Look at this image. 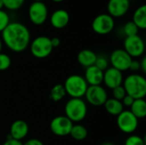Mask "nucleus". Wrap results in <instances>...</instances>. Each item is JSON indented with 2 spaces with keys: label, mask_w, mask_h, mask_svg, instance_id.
<instances>
[{
  "label": "nucleus",
  "mask_w": 146,
  "mask_h": 145,
  "mask_svg": "<svg viewBox=\"0 0 146 145\" xmlns=\"http://www.w3.org/2000/svg\"><path fill=\"white\" fill-rule=\"evenodd\" d=\"M109 61L112 68L124 72L129 69L133 58L123 49H116L111 53Z\"/></svg>",
  "instance_id": "obj_11"
},
{
  "label": "nucleus",
  "mask_w": 146,
  "mask_h": 145,
  "mask_svg": "<svg viewBox=\"0 0 146 145\" xmlns=\"http://www.w3.org/2000/svg\"><path fill=\"white\" fill-rule=\"evenodd\" d=\"M123 32L126 35V37H131V36H134V35H138L139 32V28L138 26L131 21H127L124 26H123Z\"/></svg>",
  "instance_id": "obj_24"
},
{
  "label": "nucleus",
  "mask_w": 146,
  "mask_h": 145,
  "mask_svg": "<svg viewBox=\"0 0 146 145\" xmlns=\"http://www.w3.org/2000/svg\"><path fill=\"white\" fill-rule=\"evenodd\" d=\"M51 1H53V2H55V3H61V2H62V1H64V0H51Z\"/></svg>",
  "instance_id": "obj_40"
},
{
  "label": "nucleus",
  "mask_w": 146,
  "mask_h": 145,
  "mask_svg": "<svg viewBox=\"0 0 146 145\" xmlns=\"http://www.w3.org/2000/svg\"><path fill=\"white\" fill-rule=\"evenodd\" d=\"M11 65V58L9 55L1 52L0 53V71L7 70Z\"/></svg>",
  "instance_id": "obj_27"
},
{
  "label": "nucleus",
  "mask_w": 146,
  "mask_h": 145,
  "mask_svg": "<svg viewBox=\"0 0 146 145\" xmlns=\"http://www.w3.org/2000/svg\"><path fill=\"white\" fill-rule=\"evenodd\" d=\"M109 64H110V61L105 56H103V55L97 56V59H96L94 65L97 68H98L100 70L104 72L109 68Z\"/></svg>",
  "instance_id": "obj_26"
},
{
  "label": "nucleus",
  "mask_w": 146,
  "mask_h": 145,
  "mask_svg": "<svg viewBox=\"0 0 146 145\" xmlns=\"http://www.w3.org/2000/svg\"><path fill=\"white\" fill-rule=\"evenodd\" d=\"M105 110L111 115L114 116H117L119 115L123 110H124V107L121 103V101L116 100L115 98H108L105 102V103L104 104Z\"/></svg>",
  "instance_id": "obj_21"
},
{
  "label": "nucleus",
  "mask_w": 146,
  "mask_h": 145,
  "mask_svg": "<svg viewBox=\"0 0 146 145\" xmlns=\"http://www.w3.org/2000/svg\"><path fill=\"white\" fill-rule=\"evenodd\" d=\"M69 135L74 140L82 141V140H85L87 138L88 132H87V129L83 125L76 124V125H73Z\"/></svg>",
  "instance_id": "obj_22"
},
{
  "label": "nucleus",
  "mask_w": 146,
  "mask_h": 145,
  "mask_svg": "<svg viewBox=\"0 0 146 145\" xmlns=\"http://www.w3.org/2000/svg\"><path fill=\"white\" fill-rule=\"evenodd\" d=\"M30 50L32 55L36 58L43 59L48 57L53 50L50 38L46 36L35 38L30 44Z\"/></svg>",
  "instance_id": "obj_5"
},
{
  "label": "nucleus",
  "mask_w": 146,
  "mask_h": 145,
  "mask_svg": "<svg viewBox=\"0 0 146 145\" xmlns=\"http://www.w3.org/2000/svg\"><path fill=\"white\" fill-rule=\"evenodd\" d=\"M140 63V69L144 72V73H146V57L144 56L142 58V60L139 62Z\"/></svg>",
  "instance_id": "obj_36"
},
{
  "label": "nucleus",
  "mask_w": 146,
  "mask_h": 145,
  "mask_svg": "<svg viewBox=\"0 0 146 145\" xmlns=\"http://www.w3.org/2000/svg\"><path fill=\"white\" fill-rule=\"evenodd\" d=\"M116 124L122 132L126 134H132L138 128L139 120L130 110H123L119 115H117Z\"/></svg>",
  "instance_id": "obj_8"
},
{
  "label": "nucleus",
  "mask_w": 146,
  "mask_h": 145,
  "mask_svg": "<svg viewBox=\"0 0 146 145\" xmlns=\"http://www.w3.org/2000/svg\"><path fill=\"white\" fill-rule=\"evenodd\" d=\"M23 145H44L42 141L37 138H30L27 141H26Z\"/></svg>",
  "instance_id": "obj_33"
},
{
  "label": "nucleus",
  "mask_w": 146,
  "mask_h": 145,
  "mask_svg": "<svg viewBox=\"0 0 146 145\" xmlns=\"http://www.w3.org/2000/svg\"><path fill=\"white\" fill-rule=\"evenodd\" d=\"M50 43H51V45H52V47H53V49H54V48H56V47H58V46L60 45L61 40H60L59 38L54 37V38H50Z\"/></svg>",
  "instance_id": "obj_35"
},
{
  "label": "nucleus",
  "mask_w": 146,
  "mask_h": 145,
  "mask_svg": "<svg viewBox=\"0 0 146 145\" xmlns=\"http://www.w3.org/2000/svg\"><path fill=\"white\" fill-rule=\"evenodd\" d=\"M33 2H43L44 0H33Z\"/></svg>",
  "instance_id": "obj_41"
},
{
  "label": "nucleus",
  "mask_w": 146,
  "mask_h": 145,
  "mask_svg": "<svg viewBox=\"0 0 146 145\" xmlns=\"http://www.w3.org/2000/svg\"><path fill=\"white\" fill-rule=\"evenodd\" d=\"M28 17L30 21L40 26L44 24L48 18V8L44 2H33L28 8Z\"/></svg>",
  "instance_id": "obj_9"
},
{
  "label": "nucleus",
  "mask_w": 146,
  "mask_h": 145,
  "mask_svg": "<svg viewBox=\"0 0 146 145\" xmlns=\"http://www.w3.org/2000/svg\"><path fill=\"white\" fill-rule=\"evenodd\" d=\"M73 125L74 123L65 115H59L51 120L50 128L53 134L59 137H64L69 135Z\"/></svg>",
  "instance_id": "obj_12"
},
{
  "label": "nucleus",
  "mask_w": 146,
  "mask_h": 145,
  "mask_svg": "<svg viewBox=\"0 0 146 145\" xmlns=\"http://www.w3.org/2000/svg\"><path fill=\"white\" fill-rule=\"evenodd\" d=\"M97 54L89 49H84L80 50L77 55L78 62L84 68H88L95 64L97 59Z\"/></svg>",
  "instance_id": "obj_18"
},
{
  "label": "nucleus",
  "mask_w": 146,
  "mask_h": 145,
  "mask_svg": "<svg viewBox=\"0 0 146 145\" xmlns=\"http://www.w3.org/2000/svg\"><path fill=\"white\" fill-rule=\"evenodd\" d=\"M127 95L133 99L145 98L146 96V79L138 73L128 75L122 83Z\"/></svg>",
  "instance_id": "obj_2"
},
{
  "label": "nucleus",
  "mask_w": 146,
  "mask_h": 145,
  "mask_svg": "<svg viewBox=\"0 0 146 145\" xmlns=\"http://www.w3.org/2000/svg\"><path fill=\"white\" fill-rule=\"evenodd\" d=\"M123 75L122 72L110 67L108 68L104 72V79L103 83L109 88L113 90L114 88L121 85L123 83Z\"/></svg>",
  "instance_id": "obj_13"
},
{
  "label": "nucleus",
  "mask_w": 146,
  "mask_h": 145,
  "mask_svg": "<svg viewBox=\"0 0 146 145\" xmlns=\"http://www.w3.org/2000/svg\"><path fill=\"white\" fill-rule=\"evenodd\" d=\"M1 33L3 44L14 52H22L30 44V31L21 22H10Z\"/></svg>",
  "instance_id": "obj_1"
},
{
  "label": "nucleus",
  "mask_w": 146,
  "mask_h": 145,
  "mask_svg": "<svg viewBox=\"0 0 146 145\" xmlns=\"http://www.w3.org/2000/svg\"><path fill=\"white\" fill-rule=\"evenodd\" d=\"M102 145H115V144H112V143L107 142V143H104V144H103Z\"/></svg>",
  "instance_id": "obj_39"
},
{
  "label": "nucleus",
  "mask_w": 146,
  "mask_h": 145,
  "mask_svg": "<svg viewBox=\"0 0 146 145\" xmlns=\"http://www.w3.org/2000/svg\"><path fill=\"white\" fill-rule=\"evenodd\" d=\"M115 27V20L109 14H100L97 15L92 22V28L94 32L99 35L110 33Z\"/></svg>",
  "instance_id": "obj_7"
},
{
  "label": "nucleus",
  "mask_w": 146,
  "mask_h": 145,
  "mask_svg": "<svg viewBox=\"0 0 146 145\" xmlns=\"http://www.w3.org/2000/svg\"><path fill=\"white\" fill-rule=\"evenodd\" d=\"M70 16L67 10L63 9H59L55 10L50 18L51 26L56 29H62L66 27L69 22Z\"/></svg>",
  "instance_id": "obj_16"
},
{
  "label": "nucleus",
  "mask_w": 146,
  "mask_h": 145,
  "mask_svg": "<svg viewBox=\"0 0 146 145\" xmlns=\"http://www.w3.org/2000/svg\"><path fill=\"white\" fill-rule=\"evenodd\" d=\"M133 101H134V99L132 97H130L129 95H126L121 102L123 107H129L130 108L131 105L133 104Z\"/></svg>",
  "instance_id": "obj_31"
},
{
  "label": "nucleus",
  "mask_w": 146,
  "mask_h": 145,
  "mask_svg": "<svg viewBox=\"0 0 146 145\" xmlns=\"http://www.w3.org/2000/svg\"><path fill=\"white\" fill-rule=\"evenodd\" d=\"M3 7L9 10H17L25 3V0H2Z\"/></svg>",
  "instance_id": "obj_25"
},
{
  "label": "nucleus",
  "mask_w": 146,
  "mask_h": 145,
  "mask_svg": "<svg viewBox=\"0 0 146 145\" xmlns=\"http://www.w3.org/2000/svg\"><path fill=\"white\" fill-rule=\"evenodd\" d=\"M130 8L129 0H109L107 9L108 14L113 18H119L125 15Z\"/></svg>",
  "instance_id": "obj_14"
},
{
  "label": "nucleus",
  "mask_w": 146,
  "mask_h": 145,
  "mask_svg": "<svg viewBox=\"0 0 146 145\" xmlns=\"http://www.w3.org/2000/svg\"><path fill=\"white\" fill-rule=\"evenodd\" d=\"M29 126L27 123L22 120H17L11 124L9 129V137L13 139L21 141L28 134Z\"/></svg>",
  "instance_id": "obj_15"
},
{
  "label": "nucleus",
  "mask_w": 146,
  "mask_h": 145,
  "mask_svg": "<svg viewBox=\"0 0 146 145\" xmlns=\"http://www.w3.org/2000/svg\"><path fill=\"white\" fill-rule=\"evenodd\" d=\"M125 145H146L145 141L143 138L138 135H131L129 136L126 141Z\"/></svg>",
  "instance_id": "obj_28"
},
{
  "label": "nucleus",
  "mask_w": 146,
  "mask_h": 145,
  "mask_svg": "<svg viewBox=\"0 0 146 145\" xmlns=\"http://www.w3.org/2000/svg\"><path fill=\"white\" fill-rule=\"evenodd\" d=\"M2 145H23V144L21 143V141H18V140L13 139V138H11L9 137Z\"/></svg>",
  "instance_id": "obj_34"
},
{
  "label": "nucleus",
  "mask_w": 146,
  "mask_h": 145,
  "mask_svg": "<svg viewBox=\"0 0 146 145\" xmlns=\"http://www.w3.org/2000/svg\"><path fill=\"white\" fill-rule=\"evenodd\" d=\"M130 111L138 119H144L146 116V102L145 98L134 99L130 107Z\"/></svg>",
  "instance_id": "obj_20"
},
{
  "label": "nucleus",
  "mask_w": 146,
  "mask_h": 145,
  "mask_svg": "<svg viewBox=\"0 0 146 145\" xmlns=\"http://www.w3.org/2000/svg\"><path fill=\"white\" fill-rule=\"evenodd\" d=\"M66 94L71 98H82L88 88V85L84 77L79 74L68 76L63 84Z\"/></svg>",
  "instance_id": "obj_4"
},
{
  "label": "nucleus",
  "mask_w": 146,
  "mask_h": 145,
  "mask_svg": "<svg viewBox=\"0 0 146 145\" xmlns=\"http://www.w3.org/2000/svg\"><path fill=\"white\" fill-rule=\"evenodd\" d=\"M2 49H3V41H2V39L0 38V53L2 52Z\"/></svg>",
  "instance_id": "obj_37"
},
{
  "label": "nucleus",
  "mask_w": 146,
  "mask_h": 145,
  "mask_svg": "<svg viewBox=\"0 0 146 145\" xmlns=\"http://www.w3.org/2000/svg\"><path fill=\"white\" fill-rule=\"evenodd\" d=\"M3 1L0 0V10L3 9Z\"/></svg>",
  "instance_id": "obj_38"
},
{
  "label": "nucleus",
  "mask_w": 146,
  "mask_h": 145,
  "mask_svg": "<svg viewBox=\"0 0 146 145\" xmlns=\"http://www.w3.org/2000/svg\"><path fill=\"white\" fill-rule=\"evenodd\" d=\"M66 91L62 84L55 85L50 91V98L53 102H59L66 96Z\"/></svg>",
  "instance_id": "obj_23"
},
{
  "label": "nucleus",
  "mask_w": 146,
  "mask_h": 145,
  "mask_svg": "<svg viewBox=\"0 0 146 145\" xmlns=\"http://www.w3.org/2000/svg\"><path fill=\"white\" fill-rule=\"evenodd\" d=\"M112 94H113V98H115L116 100H119V101H121L123 99V97L127 95L126 91H125L122 85L114 88L112 90Z\"/></svg>",
  "instance_id": "obj_30"
},
{
  "label": "nucleus",
  "mask_w": 146,
  "mask_h": 145,
  "mask_svg": "<svg viewBox=\"0 0 146 145\" xmlns=\"http://www.w3.org/2000/svg\"><path fill=\"white\" fill-rule=\"evenodd\" d=\"M128 70H131L133 72H137V71L140 70V63H139V62L137 61V60H133V59Z\"/></svg>",
  "instance_id": "obj_32"
},
{
  "label": "nucleus",
  "mask_w": 146,
  "mask_h": 145,
  "mask_svg": "<svg viewBox=\"0 0 146 145\" xmlns=\"http://www.w3.org/2000/svg\"><path fill=\"white\" fill-rule=\"evenodd\" d=\"M88 103L92 106H103L108 99L106 90L102 85H88L84 96Z\"/></svg>",
  "instance_id": "obj_10"
},
{
  "label": "nucleus",
  "mask_w": 146,
  "mask_h": 145,
  "mask_svg": "<svg viewBox=\"0 0 146 145\" xmlns=\"http://www.w3.org/2000/svg\"><path fill=\"white\" fill-rule=\"evenodd\" d=\"M123 50L132 58L142 56L145 50V42L139 34L131 37H126L123 43Z\"/></svg>",
  "instance_id": "obj_6"
},
{
  "label": "nucleus",
  "mask_w": 146,
  "mask_h": 145,
  "mask_svg": "<svg viewBox=\"0 0 146 145\" xmlns=\"http://www.w3.org/2000/svg\"><path fill=\"white\" fill-rule=\"evenodd\" d=\"M139 29H145L146 28V5L143 4L136 9L133 15L132 21Z\"/></svg>",
  "instance_id": "obj_19"
},
{
  "label": "nucleus",
  "mask_w": 146,
  "mask_h": 145,
  "mask_svg": "<svg viewBox=\"0 0 146 145\" xmlns=\"http://www.w3.org/2000/svg\"><path fill=\"white\" fill-rule=\"evenodd\" d=\"M65 116L73 123L82 121L87 115V105L82 98H70L64 107Z\"/></svg>",
  "instance_id": "obj_3"
},
{
  "label": "nucleus",
  "mask_w": 146,
  "mask_h": 145,
  "mask_svg": "<svg viewBox=\"0 0 146 145\" xmlns=\"http://www.w3.org/2000/svg\"><path fill=\"white\" fill-rule=\"evenodd\" d=\"M84 79L88 85H101L104 79V71L95 65L88 67L86 68Z\"/></svg>",
  "instance_id": "obj_17"
},
{
  "label": "nucleus",
  "mask_w": 146,
  "mask_h": 145,
  "mask_svg": "<svg viewBox=\"0 0 146 145\" xmlns=\"http://www.w3.org/2000/svg\"><path fill=\"white\" fill-rule=\"evenodd\" d=\"M9 23H10V18L9 14L6 11L1 9L0 10V32H2Z\"/></svg>",
  "instance_id": "obj_29"
}]
</instances>
